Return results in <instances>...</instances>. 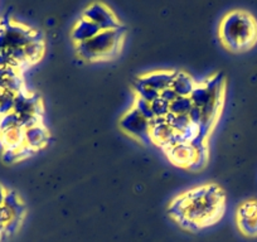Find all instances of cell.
I'll list each match as a JSON object with an SVG mask.
<instances>
[{
  "label": "cell",
  "mask_w": 257,
  "mask_h": 242,
  "mask_svg": "<svg viewBox=\"0 0 257 242\" xmlns=\"http://www.w3.org/2000/svg\"><path fill=\"white\" fill-rule=\"evenodd\" d=\"M219 38L231 51H247L257 41L256 21L244 11L231 12L221 22Z\"/></svg>",
  "instance_id": "obj_1"
},
{
  "label": "cell",
  "mask_w": 257,
  "mask_h": 242,
  "mask_svg": "<svg viewBox=\"0 0 257 242\" xmlns=\"http://www.w3.org/2000/svg\"><path fill=\"white\" fill-rule=\"evenodd\" d=\"M123 32L121 28L116 31H101L90 41L77 44L78 54L85 61H100L117 53L122 42Z\"/></svg>",
  "instance_id": "obj_2"
},
{
  "label": "cell",
  "mask_w": 257,
  "mask_h": 242,
  "mask_svg": "<svg viewBox=\"0 0 257 242\" xmlns=\"http://www.w3.org/2000/svg\"><path fill=\"white\" fill-rule=\"evenodd\" d=\"M39 34L14 23H2L0 31V53L7 49L23 48L31 42L38 39Z\"/></svg>",
  "instance_id": "obj_3"
},
{
  "label": "cell",
  "mask_w": 257,
  "mask_h": 242,
  "mask_svg": "<svg viewBox=\"0 0 257 242\" xmlns=\"http://www.w3.org/2000/svg\"><path fill=\"white\" fill-rule=\"evenodd\" d=\"M82 18L92 22L101 31H116L121 28L120 22L117 21L115 14L101 3H93L88 8H86Z\"/></svg>",
  "instance_id": "obj_4"
},
{
  "label": "cell",
  "mask_w": 257,
  "mask_h": 242,
  "mask_svg": "<svg viewBox=\"0 0 257 242\" xmlns=\"http://www.w3.org/2000/svg\"><path fill=\"white\" fill-rule=\"evenodd\" d=\"M121 128L133 137L142 140H150L149 137V121L138 110L133 108L125 113L120 123Z\"/></svg>",
  "instance_id": "obj_5"
},
{
  "label": "cell",
  "mask_w": 257,
  "mask_h": 242,
  "mask_svg": "<svg viewBox=\"0 0 257 242\" xmlns=\"http://www.w3.org/2000/svg\"><path fill=\"white\" fill-rule=\"evenodd\" d=\"M237 221L247 236H257V201H248L238 208Z\"/></svg>",
  "instance_id": "obj_6"
},
{
  "label": "cell",
  "mask_w": 257,
  "mask_h": 242,
  "mask_svg": "<svg viewBox=\"0 0 257 242\" xmlns=\"http://www.w3.org/2000/svg\"><path fill=\"white\" fill-rule=\"evenodd\" d=\"M167 153L175 164L183 165V167H193L198 158V150L192 144H187V143L174 145L168 149Z\"/></svg>",
  "instance_id": "obj_7"
},
{
  "label": "cell",
  "mask_w": 257,
  "mask_h": 242,
  "mask_svg": "<svg viewBox=\"0 0 257 242\" xmlns=\"http://www.w3.org/2000/svg\"><path fill=\"white\" fill-rule=\"evenodd\" d=\"M13 111L18 115H41V102L26 90L17 93Z\"/></svg>",
  "instance_id": "obj_8"
},
{
  "label": "cell",
  "mask_w": 257,
  "mask_h": 242,
  "mask_svg": "<svg viewBox=\"0 0 257 242\" xmlns=\"http://www.w3.org/2000/svg\"><path fill=\"white\" fill-rule=\"evenodd\" d=\"M0 90L11 91L13 93H19L23 91L24 85L21 71L11 67L0 68Z\"/></svg>",
  "instance_id": "obj_9"
},
{
  "label": "cell",
  "mask_w": 257,
  "mask_h": 242,
  "mask_svg": "<svg viewBox=\"0 0 257 242\" xmlns=\"http://www.w3.org/2000/svg\"><path fill=\"white\" fill-rule=\"evenodd\" d=\"M173 77H174V72H169V71H159V72H152L149 75H145L140 77L139 82L143 83L147 87L152 88V90L157 91V92H162L165 88L170 87L172 85Z\"/></svg>",
  "instance_id": "obj_10"
},
{
  "label": "cell",
  "mask_w": 257,
  "mask_h": 242,
  "mask_svg": "<svg viewBox=\"0 0 257 242\" xmlns=\"http://www.w3.org/2000/svg\"><path fill=\"white\" fill-rule=\"evenodd\" d=\"M101 32V29L98 28L96 24H93L92 22L87 21L85 18H81L80 21L76 23L75 28L72 31V39L77 44L83 43V42L90 41L91 38H93L95 36H97Z\"/></svg>",
  "instance_id": "obj_11"
},
{
  "label": "cell",
  "mask_w": 257,
  "mask_h": 242,
  "mask_svg": "<svg viewBox=\"0 0 257 242\" xmlns=\"http://www.w3.org/2000/svg\"><path fill=\"white\" fill-rule=\"evenodd\" d=\"M170 87L174 90V92L179 97H190L194 88L197 87V83L185 72H178V71H175Z\"/></svg>",
  "instance_id": "obj_12"
},
{
  "label": "cell",
  "mask_w": 257,
  "mask_h": 242,
  "mask_svg": "<svg viewBox=\"0 0 257 242\" xmlns=\"http://www.w3.org/2000/svg\"><path fill=\"white\" fill-rule=\"evenodd\" d=\"M24 139H26V145L31 148L32 150L37 152L42 147L46 145L48 142V132L42 124L32 127L29 129L24 130Z\"/></svg>",
  "instance_id": "obj_13"
},
{
  "label": "cell",
  "mask_w": 257,
  "mask_h": 242,
  "mask_svg": "<svg viewBox=\"0 0 257 242\" xmlns=\"http://www.w3.org/2000/svg\"><path fill=\"white\" fill-rule=\"evenodd\" d=\"M0 143L3 145L4 150H18L26 145L24 139V130L21 128L4 130L0 133Z\"/></svg>",
  "instance_id": "obj_14"
},
{
  "label": "cell",
  "mask_w": 257,
  "mask_h": 242,
  "mask_svg": "<svg viewBox=\"0 0 257 242\" xmlns=\"http://www.w3.org/2000/svg\"><path fill=\"white\" fill-rule=\"evenodd\" d=\"M23 49H24V54H26L27 62H28L29 65H32V63L39 61L42 54H43V51H44L43 41H42L41 38L36 39V41L31 42V43L27 44L26 47H23Z\"/></svg>",
  "instance_id": "obj_15"
},
{
  "label": "cell",
  "mask_w": 257,
  "mask_h": 242,
  "mask_svg": "<svg viewBox=\"0 0 257 242\" xmlns=\"http://www.w3.org/2000/svg\"><path fill=\"white\" fill-rule=\"evenodd\" d=\"M193 102L190 97H179L170 103V112L174 115H189L193 108Z\"/></svg>",
  "instance_id": "obj_16"
},
{
  "label": "cell",
  "mask_w": 257,
  "mask_h": 242,
  "mask_svg": "<svg viewBox=\"0 0 257 242\" xmlns=\"http://www.w3.org/2000/svg\"><path fill=\"white\" fill-rule=\"evenodd\" d=\"M16 96L17 93L11 92V91L0 90V117L13 111Z\"/></svg>",
  "instance_id": "obj_17"
},
{
  "label": "cell",
  "mask_w": 257,
  "mask_h": 242,
  "mask_svg": "<svg viewBox=\"0 0 257 242\" xmlns=\"http://www.w3.org/2000/svg\"><path fill=\"white\" fill-rule=\"evenodd\" d=\"M150 105H152V110L155 117H165L170 112V103L160 97V95L154 101H152Z\"/></svg>",
  "instance_id": "obj_18"
},
{
  "label": "cell",
  "mask_w": 257,
  "mask_h": 242,
  "mask_svg": "<svg viewBox=\"0 0 257 242\" xmlns=\"http://www.w3.org/2000/svg\"><path fill=\"white\" fill-rule=\"evenodd\" d=\"M134 108L135 110L139 111V112L142 113V115L144 116L148 121H150L152 118L155 117L154 113H153V110H152V105H150V102H148L147 100H144V98L137 97V100H135Z\"/></svg>",
  "instance_id": "obj_19"
},
{
  "label": "cell",
  "mask_w": 257,
  "mask_h": 242,
  "mask_svg": "<svg viewBox=\"0 0 257 242\" xmlns=\"http://www.w3.org/2000/svg\"><path fill=\"white\" fill-rule=\"evenodd\" d=\"M160 97L164 98V100L167 101V102L172 103L173 101L177 100L178 95L174 92V90H173L172 87H168V88H165L164 91H162V92H160Z\"/></svg>",
  "instance_id": "obj_20"
},
{
  "label": "cell",
  "mask_w": 257,
  "mask_h": 242,
  "mask_svg": "<svg viewBox=\"0 0 257 242\" xmlns=\"http://www.w3.org/2000/svg\"><path fill=\"white\" fill-rule=\"evenodd\" d=\"M7 191L3 188V186H0V207L4 204V201H6Z\"/></svg>",
  "instance_id": "obj_21"
},
{
  "label": "cell",
  "mask_w": 257,
  "mask_h": 242,
  "mask_svg": "<svg viewBox=\"0 0 257 242\" xmlns=\"http://www.w3.org/2000/svg\"><path fill=\"white\" fill-rule=\"evenodd\" d=\"M0 238H2V233H0Z\"/></svg>",
  "instance_id": "obj_22"
}]
</instances>
